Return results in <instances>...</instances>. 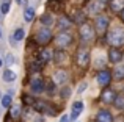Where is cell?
Segmentation results:
<instances>
[{
    "instance_id": "6da1fadb",
    "label": "cell",
    "mask_w": 124,
    "mask_h": 122,
    "mask_svg": "<svg viewBox=\"0 0 124 122\" xmlns=\"http://www.w3.org/2000/svg\"><path fill=\"white\" fill-rule=\"evenodd\" d=\"M107 41L112 44L113 47H119L124 44V28L121 27H115L107 36Z\"/></svg>"
},
{
    "instance_id": "7a4b0ae2",
    "label": "cell",
    "mask_w": 124,
    "mask_h": 122,
    "mask_svg": "<svg viewBox=\"0 0 124 122\" xmlns=\"http://www.w3.org/2000/svg\"><path fill=\"white\" fill-rule=\"evenodd\" d=\"M35 39H36L38 44L44 46V44H47V42H50V41H52V31L49 30V28H41V30L36 33Z\"/></svg>"
},
{
    "instance_id": "3957f363",
    "label": "cell",
    "mask_w": 124,
    "mask_h": 122,
    "mask_svg": "<svg viewBox=\"0 0 124 122\" xmlns=\"http://www.w3.org/2000/svg\"><path fill=\"white\" fill-rule=\"evenodd\" d=\"M71 42H72V36H71L69 33H60L55 38V44H57V47H60V49L68 47Z\"/></svg>"
},
{
    "instance_id": "277c9868",
    "label": "cell",
    "mask_w": 124,
    "mask_h": 122,
    "mask_svg": "<svg viewBox=\"0 0 124 122\" xmlns=\"http://www.w3.org/2000/svg\"><path fill=\"white\" fill-rule=\"evenodd\" d=\"M96 80H97V83H99V86H108L110 85V81H112V74L108 72V70H101L99 74H97V77H96Z\"/></svg>"
},
{
    "instance_id": "5b68a950",
    "label": "cell",
    "mask_w": 124,
    "mask_h": 122,
    "mask_svg": "<svg viewBox=\"0 0 124 122\" xmlns=\"http://www.w3.org/2000/svg\"><path fill=\"white\" fill-rule=\"evenodd\" d=\"M79 33H80V36H82L83 41L93 39V34H94V33H93V27H91L90 24H82V25H80Z\"/></svg>"
},
{
    "instance_id": "8992f818",
    "label": "cell",
    "mask_w": 124,
    "mask_h": 122,
    "mask_svg": "<svg viewBox=\"0 0 124 122\" xmlns=\"http://www.w3.org/2000/svg\"><path fill=\"white\" fill-rule=\"evenodd\" d=\"M77 64H79L80 67H86L88 64H90V52L88 50H79V53H77Z\"/></svg>"
},
{
    "instance_id": "52a82bcc",
    "label": "cell",
    "mask_w": 124,
    "mask_h": 122,
    "mask_svg": "<svg viewBox=\"0 0 124 122\" xmlns=\"http://www.w3.org/2000/svg\"><path fill=\"white\" fill-rule=\"evenodd\" d=\"M30 88H31V91L35 92V94H41V92H44V89H46V85H44V81L38 77V78H33L30 81Z\"/></svg>"
},
{
    "instance_id": "ba28073f",
    "label": "cell",
    "mask_w": 124,
    "mask_h": 122,
    "mask_svg": "<svg viewBox=\"0 0 124 122\" xmlns=\"http://www.w3.org/2000/svg\"><path fill=\"white\" fill-rule=\"evenodd\" d=\"M68 80H69V75L66 70H57L54 74V81L57 85H64V83H68Z\"/></svg>"
},
{
    "instance_id": "9c48e42d",
    "label": "cell",
    "mask_w": 124,
    "mask_h": 122,
    "mask_svg": "<svg viewBox=\"0 0 124 122\" xmlns=\"http://www.w3.org/2000/svg\"><path fill=\"white\" fill-rule=\"evenodd\" d=\"M107 27H108V19H107L105 16H97V19H96L97 33H104V31L107 30Z\"/></svg>"
},
{
    "instance_id": "30bf717a",
    "label": "cell",
    "mask_w": 124,
    "mask_h": 122,
    "mask_svg": "<svg viewBox=\"0 0 124 122\" xmlns=\"http://www.w3.org/2000/svg\"><path fill=\"white\" fill-rule=\"evenodd\" d=\"M54 56H55V52L52 49H42L39 52V61L41 63H49V61H52Z\"/></svg>"
},
{
    "instance_id": "8fae6325",
    "label": "cell",
    "mask_w": 124,
    "mask_h": 122,
    "mask_svg": "<svg viewBox=\"0 0 124 122\" xmlns=\"http://www.w3.org/2000/svg\"><path fill=\"white\" fill-rule=\"evenodd\" d=\"M101 99H102V102H105V103H115L116 92L113 91V89H105V91L102 92V95H101Z\"/></svg>"
},
{
    "instance_id": "7c38bea8",
    "label": "cell",
    "mask_w": 124,
    "mask_h": 122,
    "mask_svg": "<svg viewBox=\"0 0 124 122\" xmlns=\"http://www.w3.org/2000/svg\"><path fill=\"white\" fill-rule=\"evenodd\" d=\"M108 60L112 61L113 64H115V63H119V61L123 60L121 50H119V49H115V47H113V49H110V52H108Z\"/></svg>"
},
{
    "instance_id": "4fadbf2b",
    "label": "cell",
    "mask_w": 124,
    "mask_h": 122,
    "mask_svg": "<svg viewBox=\"0 0 124 122\" xmlns=\"http://www.w3.org/2000/svg\"><path fill=\"white\" fill-rule=\"evenodd\" d=\"M96 122H113V116L107 110H101L96 116Z\"/></svg>"
},
{
    "instance_id": "5bb4252c",
    "label": "cell",
    "mask_w": 124,
    "mask_h": 122,
    "mask_svg": "<svg viewBox=\"0 0 124 122\" xmlns=\"http://www.w3.org/2000/svg\"><path fill=\"white\" fill-rule=\"evenodd\" d=\"M82 110H83V103H82V102H74V105H72V114H71V119H74V121H76L77 117L80 116Z\"/></svg>"
},
{
    "instance_id": "9a60e30c",
    "label": "cell",
    "mask_w": 124,
    "mask_h": 122,
    "mask_svg": "<svg viewBox=\"0 0 124 122\" xmlns=\"http://www.w3.org/2000/svg\"><path fill=\"white\" fill-rule=\"evenodd\" d=\"M110 8H112L115 13H123L124 0H110Z\"/></svg>"
},
{
    "instance_id": "2e32d148",
    "label": "cell",
    "mask_w": 124,
    "mask_h": 122,
    "mask_svg": "<svg viewBox=\"0 0 124 122\" xmlns=\"http://www.w3.org/2000/svg\"><path fill=\"white\" fill-rule=\"evenodd\" d=\"M58 27L61 28V30H68V28L71 27V20H69V17H66V16H61L60 19H58Z\"/></svg>"
},
{
    "instance_id": "e0dca14e",
    "label": "cell",
    "mask_w": 124,
    "mask_h": 122,
    "mask_svg": "<svg viewBox=\"0 0 124 122\" xmlns=\"http://www.w3.org/2000/svg\"><path fill=\"white\" fill-rule=\"evenodd\" d=\"M3 80H5V81H14V80H16V74L14 72H13V70L11 69H6L5 70V72H3Z\"/></svg>"
},
{
    "instance_id": "ac0fdd59",
    "label": "cell",
    "mask_w": 124,
    "mask_h": 122,
    "mask_svg": "<svg viewBox=\"0 0 124 122\" xmlns=\"http://www.w3.org/2000/svg\"><path fill=\"white\" fill-rule=\"evenodd\" d=\"M33 17H35V9L30 8V6H27L25 11H24V19L27 22H30V20H33Z\"/></svg>"
},
{
    "instance_id": "d6986e66",
    "label": "cell",
    "mask_w": 124,
    "mask_h": 122,
    "mask_svg": "<svg viewBox=\"0 0 124 122\" xmlns=\"http://www.w3.org/2000/svg\"><path fill=\"white\" fill-rule=\"evenodd\" d=\"M54 60H55V63H64V60H66V53H64V50H57Z\"/></svg>"
},
{
    "instance_id": "ffe728a7",
    "label": "cell",
    "mask_w": 124,
    "mask_h": 122,
    "mask_svg": "<svg viewBox=\"0 0 124 122\" xmlns=\"http://www.w3.org/2000/svg\"><path fill=\"white\" fill-rule=\"evenodd\" d=\"M113 75H115V80H124V66L115 67V72H113Z\"/></svg>"
},
{
    "instance_id": "44dd1931",
    "label": "cell",
    "mask_w": 124,
    "mask_h": 122,
    "mask_svg": "<svg viewBox=\"0 0 124 122\" xmlns=\"http://www.w3.org/2000/svg\"><path fill=\"white\" fill-rule=\"evenodd\" d=\"M28 69H30V72H31V74L39 72V69H41V61H39V60H38V61H31L30 66H28Z\"/></svg>"
},
{
    "instance_id": "7402d4cb",
    "label": "cell",
    "mask_w": 124,
    "mask_h": 122,
    "mask_svg": "<svg viewBox=\"0 0 124 122\" xmlns=\"http://www.w3.org/2000/svg\"><path fill=\"white\" fill-rule=\"evenodd\" d=\"M24 30H22V28H17V30H16L14 31V34H13V38H14V39L16 41H22V39H24Z\"/></svg>"
},
{
    "instance_id": "603a6c76",
    "label": "cell",
    "mask_w": 124,
    "mask_h": 122,
    "mask_svg": "<svg viewBox=\"0 0 124 122\" xmlns=\"http://www.w3.org/2000/svg\"><path fill=\"white\" fill-rule=\"evenodd\" d=\"M2 107H5V108L11 107V95H3L2 97Z\"/></svg>"
},
{
    "instance_id": "cb8c5ba5",
    "label": "cell",
    "mask_w": 124,
    "mask_h": 122,
    "mask_svg": "<svg viewBox=\"0 0 124 122\" xmlns=\"http://www.w3.org/2000/svg\"><path fill=\"white\" fill-rule=\"evenodd\" d=\"M9 116L14 117V119H17V117L21 116V108H19V107H13L11 111H9Z\"/></svg>"
},
{
    "instance_id": "d4e9b609",
    "label": "cell",
    "mask_w": 124,
    "mask_h": 122,
    "mask_svg": "<svg viewBox=\"0 0 124 122\" xmlns=\"http://www.w3.org/2000/svg\"><path fill=\"white\" fill-rule=\"evenodd\" d=\"M115 107L119 108V110H123V108H124V95H119V97L115 99Z\"/></svg>"
},
{
    "instance_id": "484cf974",
    "label": "cell",
    "mask_w": 124,
    "mask_h": 122,
    "mask_svg": "<svg viewBox=\"0 0 124 122\" xmlns=\"http://www.w3.org/2000/svg\"><path fill=\"white\" fill-rule=\"evenodd\" d=\"M90 8L93 9V13H99V11H102V2H101V3H91Z\"/></svg>"
},
{
    "instance_id": "4316f807",
    "label": "cell",
    "mask_w": 124,
    "mask_h": 122,
    "mask_svg": "<svg viewBox=\"0 0 124 122\" xmlns=\"http://www.w3.org/2000/svg\"><path fill=\"white\" fill-rule=\"evenodd\" d=\"M69 95H71V88H69V86H64V88L61 89V97H63V99H68Z\"/></svg>"
},
{
    "instance_id": "83f0119b",
    "label": "cell",
    "mask_w": 124,
    "mask_h": 122,
    "mask_svg": "<svg viewBox=\"0 0 124 122\" xmlns=\"http://www.w3.org/2000/svg\"><path fill=\"white\" fill-rule=\"evenodd\" d=\"M41 22H42L44 25H50V24H52V16H49V14H44V16L41 17Z\"/></svg>"
},
{
    "instance_id": "f1b7e54d",
    "label": "cell",
    "mask_w": 124,
    "mask_h": 122,
    "mask_svg": "<svg viewBox=\"0 0 124 122\" xmlns=\"http://www.w3.org/2000/svg\"><path fill=\"white\" fill-rule=\"evenodd\" d=\"M0 11H2V14H6L9 11V2H3L2 6H0Z\"/></svg>"
},
{
    "instance_id": "f546056e",
    "label": "cell",
    "mask_w": 124,
    "mask_h": 122,
    "mask_svg": "<svg viewBox=\"0 0 124 122\" xmlns=\"http://www.w3.org/2000/svg\"><path fill=\"white\" fill-rule=\"evenodd\" d=\"M55 85H57L55 81H50L47 85V92H49V94H54V92H55V89H57V88H55Z\"/></svg>"
},
{
    "instance_id": "4dcf8cb0",
    "label": "cell",
    "mask_w": 124,
    "mask_h": 122,
    "mask_svg": "<svg viewBox=\"0 0 124 122\" xmlns=\"http://www.w3.org/2000/svg\"><path fill=\"white\" fill-rule=\"evenodd\" d=\"M14 61H16V60H14V56H13L11 53H8V55H6V61H5V63L8 64V66H11V64L14 63Z\"/></svg>"
},
{
    "instance_id": "1f68e13d",
    "label": "cell",
    "mask_w": 124,
    "mask_h": 122,
    "mask_svg": "<svg viewBox=\"0 0 124 122\" xmlns=\"http://www.w3.org/2000/svg\"><path fill=\"white\" fill-rule=\"evenodd\" d=\"M85 89H86V83H82V85H80V88H79V92L85 91Z\"/></svg>"
},
{
    "instance_id": "d6a6232c",
    "label": "cell",
    "mask_w": 124,
    "mask_h": 122,
    "mask_svg": "<svg viewBox=\"0 0 124 122\" xmlns=\"http://www.w3.org/2000/svg\"><path fill=\"white\" fill-rule=\"evenodd\" d=\"M60 122H69V117H68V116H61Z\"/></svg>"
},
{
    "instance_id": "836d02e7",
    "label": "cell",
    "mask_w": 124,
    "mask_h": 122,
    "mask_svg": "<svg viewBox=\"0 0 124 122\" xmlns=\"http://www.w3.org/2000/svg\"><path fill=\"white\" fill-rule=\"evenodd\" d=\"M121 17H123V20H124V9H123V13H121Z\"/></svg>"
},
{
    "instance_id": "e575fe53",
    "label": "cell",
    "mask_w": 124,
    "mask_h": 122,
    "mask_svg": "<svg viewBox=\"0 0 124 122\" xmlns=\"http://www.w3.org/2000/svg\"><path fill=\"white\" fill-rule=\"evenodd\" d=\"M2 64H3V61H2V60H0V67H2Z\"/></svg>"
},
{
    "instance_id": "d590c367",
    "label": "cell",
    "mask_w": 124,
    "mask_h": 122,
    "mask_svg": "<svg viewBox=\"0 0 124 122\" xmlns=\"http://www.w3.org/2000/svg\"><path fill=\"white\" fill-rule=\"evenodd\" d=\"M16 2H17V3H22V0H16Z\"/></svg>"
},
{
    "instance_id": "8d00e7d4",
    "label": "cell",
    "mask_w": 124,
    "mask_h": 122,
    "mask_svg": "<svg viewBox=\"0 0 124 122\" xmlns=\"http://www.w3.org/2000/svg\"><path fill=\"white\" fill-rule=\"evenodd\" d=\"M0 100H2V92H0Z\"/></svg>"
},
{
    "instance_id": "74e56055",
    "label": "cell",
    "mask_w": 124,
    "mask_h": 122,
    "mask_svg": "<svg viewBox=\"0 0 124 122\" xmlns=\"http://www.w3.org/2000/svg\"><path fill=\"white\" fill-rule=\"evenodd\" d=\"M0 36H2V30H0Z\"/></svg>"
},
{
    "instance_id": "f35d334b",
    "label": "cell",
    "mask_w": 124,
    "mask_h": 122,
    "mask_svg": "<svg viewBox=\"0 0 124 122\" xmlns=\"http://www.w3.org/2000/svg\"><path fill=\"white\" fill-rule=\"evenodd\" d=\"M101 2H105V0H101Z\"/></svg>"
},
{
    "instance_id": "ab89813d",
    "label": "cell",
    "mask_w": 124,
    "mask_h": 122,
    "mask_svg": "<svg viewBox=\"0 0 124 122\" xmlns=\"http://www.w3.org/2000/svg\"><path fill=\"white\" fill-rule=\"evenodd\" d=\"M0 16H2V11H0Z\"/></svg>"
}]
</instances>
